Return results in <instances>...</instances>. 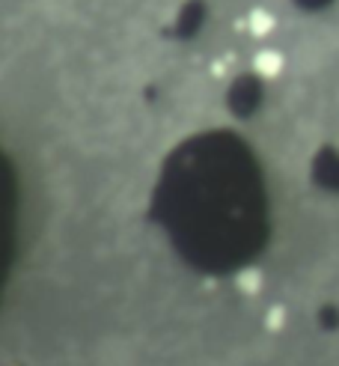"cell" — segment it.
Here are the masks:
<instances>
[{
  "instance_id": "1",
  "label": "cell",
  "mask_w": 339,
  "mask_h": 366,
  "mask_svg": "<svg viewBox=\"0 0 339 366\" xmlns=\"http://www.w3.org/2000/svg\"><path fill=\"white\" fill-rule=\"evenodd\" d=\"M96 366H134L131 345L119 337H107L96 345Z\"/></svg>"
}]
</instances>
